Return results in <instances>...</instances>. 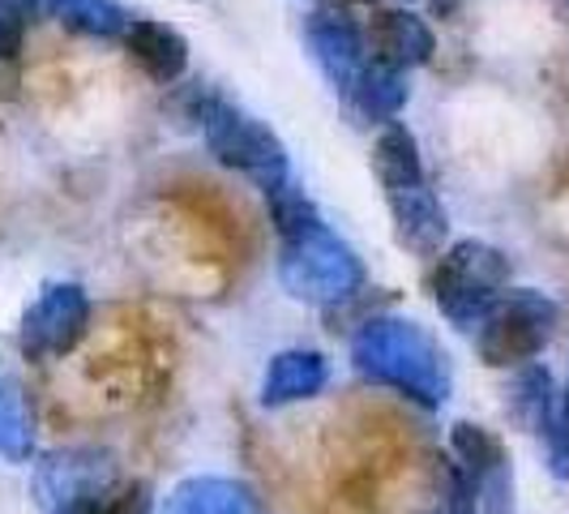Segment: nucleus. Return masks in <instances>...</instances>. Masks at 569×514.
Instances as JSON below:
<instances>
[{
	"label": "nucleus",
	"instance_id": "5",
	"mask_svg": "<svg viewBox=\"0 0 569 514\" xmlns=\"http://www.w3.org/2000/svg\"><path fill=\"white\" fill-rule=\"evenodd\" d=\"M201 134H206V146L210 155L223 164V168H236L240 176H249L257 189H279L287 180V146L279 142L274 129H266L257 116L240 112L236 103H223V99H210L201 108Z\"/></svg>",
	"mask_w": 569,
	"mask_h": 514
},
{
	"label": "nucleus",
	"instance_id": "8",
	"mask_svg": "<svg viewBox=\"0 0 569 514\" xmlns=\"http://www.w3.org/2000/svg\"><path fill=\"white\" fill-rule=\"evenodd\" d=\"M305 43H309V52H313L317 69L326 73V82L351 99V90H356L365 65H369L365 39H360L356 22H347L342 13H313V18L305 22Z\"/></svg>",
	"mask_w": 569,
	"mask_h": 514
},
{
	"label": "nucleus",
	"instance_id": "16",
	"mask_svg": "<svg viewBox=\"0 0 569 514\" xmlns=\"http://www.w3.org/2000/svg\"><path fill=\"white\" fill-rule=\"evenodd\" d=\"M34 451V425H30L27 395L13 377L0 382V458L4 463H30Z\"/></svg>",
	"mask_w": 569,
	"mask_h": 514
},
{
	"label": "nucleus",
	"instance_id": "3",
	"mask_svg": "<svg viewBox=\"0 0 569 514\" xmlns=\"http://www.w3.org/2000/svg\"><path fill=\"white\" fill-rule=\"evenodd\" d=\"M506 284H510V257L485 240H458L432 270V300L458 330H476Z\"/></svg>",
	"mask_w": 569,
	"mask_h": 514
},
{
	"label": "nucleus",
	"instance_id": "2",
	"mask_svg": "<svg viewBox=\"0 0 569 514\" xmlns=\"http://www.w3.org/2000/svg\"><path fill=\"white\" fill-rule=\"evenodd\" d=\"M279 284L305 305H342L365 287V266L321 219L279 236Z\"/></svg>",
	"mask_w": 569,
	"mask_h": 514
},
{
	"label": "nucleus",
	"instance_id": "6",
	"mask_svg": "<svg viewBox=\"0 0 569 514\" xmlns=\"http://www.w3.org/2000/svg\"><path fill=\"white\" fill-rule=\"evenodd\" d=\"M90 326V296L82 284H48L22 317L27 360H57L82 343Z\"/></svg>",
	"mask_w": 569,
	"mask_h": 514
},
{
	"label": "nucleus",
	"instance_id": "9",
	"mask_svg": "<svg viewBox=\"0 0 569 514\" xmlns=\"http://www.w3.org/2000/svg\"><path fill=\"white\" fill-rule=\"evenodd\" d=\"M390 198V215H395V236H399L402 249L411 254H437L441 240H446V210L437 194L428 189V180H416V185H399V189H386Z\"/></svg>",
	"mask_w": 569,
	"mask_h": 514
},
{
	"label": "nucleus",
	"instance_id": "13",
	"mask_svg": "<svg viewBox=\"0 0 569 514\" xmlns=\"http://www.w3.org/2000/svg\"><path fill=\"white\" fill-rule=\"evenodd\" d=\"M163 514H253L249 488L223 476H193L171 488Z\"/></svg>",
	"mask_w": 569,
	"mask_h": 514
},
{
	"label": "nucleus",
	"instance_id": "12",
	"mask_svg": "<svg viewBox=\"0 0 569 514\" xmlns=\"http://www.w3.org/2000/svg\"><path fill=\"white\" fill-rule=\"evenodd\" d=\"M330 377V365L321 352H305V347H291V352H279L266 369V382H261V403L266 407H283V403H300L313 399L317 391L326 386Z\"/></svg>",
	"mask_w": 569,
	"mask_h": 514
},
{
	"label": "nucleus",
	"instance_id": "7",
	"mask_svg": "<svg viewBox=\"0 0 569 514\" xmlns=\"http://www.w3.org/2000/svg\"><path fill=\"white\" fill-rule=\"evenodd\" d=\"M116 481V463L108 451H52L34 463V502L43 511H64L78 502H99V493H108Z\"/></svg>",
	"mask_w": 569,
	"mask_h": 514
},
{
	"label": "nucleus",
	"instance_id": "1",
	"mask_svg": "<svg viewBox=\"0 0 569 514\" xmlns=\"http://www.w3.org/2000/svg\"><path fill=\"white\" fill-rule=\"evenodd\" d=\"M351 365L360 377H369L377 386H395L425 407H441L455 386L450 356L441 352V343L420 322H407V317L365 322V330L351 339Z\"/></svg>",
	"mask_w": 569,
	"mask_h": 514
},
{
	"label": "nucleus",
	"instance_id": "18",
	"mask_svg": "<svg viewBox=\"0 0 569 514\" xmlns=\"http://www.w3.org/2000/svg\"><path fill=\"white\" fill-rule=\"evenodd\" d=\"M57 18L64 27L94 34V39H116L133 22L116 0H57Z\"/></svg>",
	"mask_w": 569,
	"mask_h": 514
},
{
	"label": "nucleus",
	"instance_id": "17",
	"mask_svg": "<svg viewBox=\"0 0 569 514\" xmlns=\"http://www.w3.org/2000/svg\"><path fill=\"white\" fill-rule=\"evenodd\" d=\"M513 416L536 433H548L552 421H557V399H552V377L548 369L531 365V369L518 373L513 382Z\"/></svg>",
	"mask_w": 569,
	"mask_h": 514
},
{
	"label": "nucleus",
	"instance_id": "21",
	"mask_svg": "<svg viewBox=\"0 0 569 514\" xmlns=\"http://www.w3.org/2000/svg\"><path fill=\"white\" fill-rule=\"evenodd\" d=\"M99 514H150V485L124 488L120 497L108 502V511H99Z\"/></svg>",
	"mask_w": 569,
	"mask_h": 514
},
{
	"label": "nucleus",
	"instance_id": "11",
	"mask_svg": "<svg viewBox=\"0 0 569 514\" xmlns=\"http://www.w3.org/2000/svg\"><path fill=\"white\" fill-rule=\"evenodd\" d=\"M124 48L129 57L146 69V78L154 82H176L184 69H189V43L184 34L168 22H150V18H133L124 30Z\"/></svg>",
	"mask_w": 569,
	"mask_h": 514
},
{
	"label": "nucleus",
	"instance_id": "4",
	"mask_svg": "<svg viewBox=\"0 0 569 514\" xmlns=\"http://www.w3.org/2000/svg\"><path fill=\"white\" fill-rule=\"evenodd\" d=\"M557 322H561V309L552 296H543L536 287L501 291L497 305L485 314V322L476 326V352L492 369L527 365L557 335Z\"/></svg>",
	"mask_w": 569,
	"mask_h": 514
},
{
	"label": "nucleus",
	"instance_id": "23",
	"mask_svg": "<svg viewBox=\"0 0 569 514\" xmlns=\"http://www.w3.org/2000/svg\"><path fill=\"white\" fill-rule=\"evenodd\" d=\"M335 4H356V0H335Z\"/></svg>",
	"mask_w": 569,
	"mask_h": 514
},
{
	"label": "nucleus",
	"instance_id": "19",
	"mask_svg": "<svg viewBox=\"0 0 569 514\" xmlns=\"http://www.w3.org/2000/svg\"><path fill=\"white\" fill-rule=\"evenodd\" d=\"M548 437V467L557 481H569V382H566V399L557 407V421L543 433Z\"/></svg>",
	"mask_w": 569,
	"mask_h": 514
},
{
	"label": "nucleus",
	"instance_id": "20",
	"mask_svg": "<svg viewBox=\"0 0 569 514\" xmlns=\"http://www.w3.org/2000/svg\"><path fill=\"white\" fill-rule=\"evenodd\" d=\"M22 30H27V18L9 0H0V60H13L22 52Z\"/></svg>",
	"mask_w": 569,
	"mask_h": 514
},
{
	"label": "nucleus",
	"instance_id": "15",
	"mask_svg": "<svg viewBox=\"0 0 569 514\" xmlns=\"http://www.w3.org/2000/svg\"><path fill=\"white\" fill-rule=\"evenodd\" d=\"M372 171H377L381 189H399V185L425 180L420 146H416L407 125H386V129H381V138L372 146Z\"/></svg>",
	"mask_w": 569,
	"mask_h": 514
},
{
	"label": "nucleus",
	"instance_id": "10",
	"mask_svg": "<svg viewBox=\"0 0 569 514\" xmlns=\"http://www.w3.org/2000/svg\"><path fill=\"white\" fill-rule=\"evenodd\" d=\"M372 57L386 60V65H399V69H416V65H428L432 52H437V39L428 30L425 18L407 13V9H381L372 13Z\"/></svg>",
	"mask_w": 569,
	"mask_h": 514
},
{
	"label": "nucleus",
	"instance_id": "22",
	"mask_svg": "<svg viewBox=\"0 0 569 514\" xmlns=\"http://www.w3.org/2000/svg\"><path fill=\"white\" fill-rule=\"evenodd\" d=\"M22 18H30V22H39V18H57V0H9Z\"/></svg>",
	"mask_w": 569,
	"mask_h": 514
},
{
	"label": "nucleus",
	"instance_id": "14",
	"mask_svg": "<svg viewBox=\"0 0 569 514\" xmlns=\"http://www.w3.org/2000/svg\"><path fill=\"white\" fill-rule=\"evenodd\" d=\"M351 103L369 116V120H390V116H399L402 103H407V69L372 57L369 65H365V73H360L356 90H351Z\"/></svg>",
	"mask_w": 569,
	"mask_h": 514
}]
</instances>
